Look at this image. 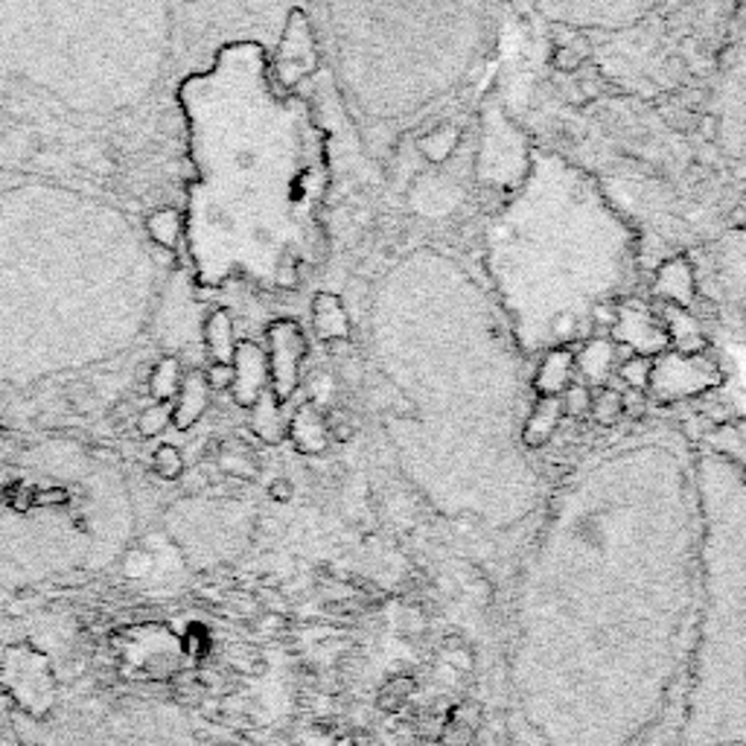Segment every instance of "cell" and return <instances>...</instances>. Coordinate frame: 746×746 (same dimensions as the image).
Masks as SVG:
<instances>
[{
  "label": "cell",
  "instance_id": "6da1fadb",
  "mask_svg": "<svg viewBox=\"0 0 746 746\" xmlns=\"http://www.w3.org/2000/svg\"><path fill=\"white\" fill-rule=\"evenodd\" d=\"M697 601V443L636 426L549 493L478 700L484 744L682 746Z\"/></svg>",
  "mask_w": 746,
  "mask_h": 746
},
{
  "label": "cell",
  "instance_id": "7a4b0ae2",
  "mask_svg": "<svg viewBox=\"0 0 746 746\" xmlns=\"http://www.w3.org/2000/svg\"><path fill=\"white\" fill-rule=\"evenodd\" d=\"M373 350L394 385L397 450L447 517L508 525L540 499L522 447L519 362L499 306L441 251H415L373 297Z\"/></svg>",
  "mask_w": 746,
  "mask_h": 746
},
{
  "label": "cell",
  "instance_id": "3957f363",
  "mask_svg": "<svg viewBox=\"0 0 746 746\" xmlns=\"http://www.w3.org/2000/svg\"><path fill=\"white\" fill-rule=\"evenodd\" d=\"M636 230L598 181L534 149L484 230V272L522 357L592 339L636 272Z\"/></svg>",
  "mask_w": 746,
  "mask_h": 746
},
{
  "label": "cell",
  "instance_id": "277c9868",
  "mask_svg": "<svg viewBox=\"0 0 746 746\" xmlns=\"http://www.w3.org/2000/svg\"><path fill=\"white\" fill-rule=\"evenodd\" d=\"M700 601L682 746H746V475L697 443Z\"/></svg>",
  "mask_w": 746,
  "mask_h": 746
},
{
  "label": "cell",
  "instance_id": "5b68a950",
  "mask_svg": "<svg viewBox=\"0 0 746 746\" xmlns=\"http://www.w3.org/2000/svg\"><path fill=\"white\" fill-rule=\"evenodd\" d=\"M341 77L359 111L394 137L473 79L490 42L487 7H348Z\"/></svg>",
  "mask_w": 746,
  "mask_h": 746
},
{
  "label": "cell",
  "instance_id": "8992f818",
  "mask_svg": "<svg viewBox=\"0 0 746 746\" xmlns=\"http://www.w3.org/2000/svg\"><path fill=\"white\" fill-rule=\"evenodd\" d=\"M741 12L746 15V9ZM714 128L723 152L746 170V18L735 26V38L723 59L714 97Z\"/></svg>",
  "mask_w": 746,
  "mask_h": 746
},
{
  "label": "cell",
  "instance_id": "52a82bcc",
  "mask_svg": "<svg viewBox=\"0 0 746 746\" xmlns=\"http://www.w3.org/2000/svg\"><path fill=\"white\" fill-rule=\"evenodd\" d=\"M723 382L721 365L709 353H679L665 350L653 359L651 368V397L662 403H677V399L700 397L705 391L717 388Z\"/></svg>",
  "mask_w": 746,
  "mask_h": 746
},
{
  "label": "cell",
  "instance_id": "ba28073f",
  "mask_svg": "<svg viewBox=\"0 0 746 746\" xmlns=\"http://www.w3.org/2000/svg\"><path fill=\"white\" fill-rule=\"evenodd\" d=\"M306 357V339L295 321H274L269 327V391L280 406L295 394L301 382V362Z\"/></svg>",
  "mask_w": 746,
  "mask_h": 746
},
{
  "label": "cell",
  "instance_id": "9c48e42d",
  "mask_svg": "<svg viewBox=\"0 0 746 746\" xmlns=\"http://www.w3.org/2000/svg\"><path fill=\"white\" fill-rule=\"evenodd\" d=\"M612 341L621 348L633 350V357L656 359L659 353L670 350L668 330L665 321H659L656 315L638 301H624L615 306V318H612Z\"/></svg>",
  "mask_w": 746,
  "mask_h": 746
},
{
  "label": "cell",
  "instance_id": "30bf717a",
  "mask_svg": "<svg viewBox=\"0 0 746 746\" xmlns=\"http://www.w3.org/2000/svg\"><path fill=\"white\" fill-rule=\"evenodd\" d=\"M315 70V38L309 30V21L301 9H292L286 15V26L280 33L278 59H274V74H278L280 86L292 88L297 79Z\"/></svg>",
  "mask_w": 746,
  "mask_h": 746
},
{
  "label": "cell",
  "instance_id": "8fae6325",
  "mask_svg": "<svg viewBox=\"0 0 746 746\" xmlns=\"http://www.w3.org/2000/svg\"><path fill=\"white\" fill-rule=\"evenodd\" d=\"M234 382L230 394L234 403L242 408H255L265 391H269V359L265 350L255 341H239L234 353Z\"/></svg>",
  "mask_w": 746,
  "mask_h": 746
},
{
  "label": "cell",
  "instance_id": "7c38bea8",
  "mask_svg": "<svg viewBox=\"0 0 746 746\" xmlns=\"http://www.w3.org/2000/svg\"><path fill=\"white\" fill-rule=\"evenodd\" d=\"M645 3H566V7H540L549 18L575 26H624L633 18L645 15Z\"/></svg>",
  "mask_w": 746,
  "mask_h": 746
},
{
  "label": "cell",
  "instance_id": "4fadbf2b",
  "mask_svg": "<svg viewBox=\"0 0 746 746\" xmlns=\"http://www.w3.org/2000/svg\"><path fill=\"white\" fill-rule=\"evenodd\" d=\"M615 359H619V344L607 336H592L580 344V350H575L577 373L584 376V385H589L592 391L610 385Z\"/></svg>",
  "mask_w": 746,
  "mask_h": 746
},
{
  "label": "cell",
  "instance_id": "5bb4252c",
  "mask_svg": "<svg viewBox=\"0 0 746 746\" xmlns=\"http://www.w3.org/2000/svg\"><path fill=\"white\" fill-rule=\"evenodd\" d=\"M575 350L554 348L540 359L534 380H531V388H534L536 397H563L568 385L575 382Z\"/></svg>",
  "mask_w": 746,
  "mask_h": 746
},
{
  "label": "cell",
  "instance_id": "9a60e30c",
  "mask_svg": "<svg viewBox=\"0 0 746 746\" xmlns=\"http://www.w3.org/2000/svg\"><path fill=\"white\" fill-rule=\"evenodd\" d=\"M560 420H563V403H560V397H536L528 406L525 423H522V447L525 450L545 447L560 429Z\"/></svg>",
  "mask_w": 746,
  "mask_h": 746
},
{
  "label": "cell",
  "instance_id": "2e32d148",
  "mask_svg": "<svg viewBox=\"0 0 746 746\" xmlns=\"http://www.w3.org/2000/svg\"><path fill=\"white\" fill-rule=\"evenodd\" d=\"M176 399L179 403L172 408V426L179 432H187V429H193L202 420L204 411H207V403H211V385L204 380V371L187 373Z\"/></svg>",
  "mask_w": 746,
  "mask_h": 746
},
{
  "label": "cell",
  "instance_id": "e0dca14e",
  "mask_svg": "<svg viewBox=\"0 0 746 746\" xmlns=\"http://www.w3.org/2000/svg\"><path fill=\"white\" fill-rule=\"evenodd\" d=\"M656 292L668 301V306H679V309L691 306V301H694V272H691V263L686 257H674V260L659 265Z\"/></svg>",
  "mask_w": 746,
  "mask_h": 746
},
{
  "label": "cell",
  "instance_id": "ac0fdd59",
  "mask_svg": "<svg viewBox=\"0 0 746 746\" xmlns=\"http://www.w3.org/2000/svg\"><path fill=\"white\" fill-rule=\"evenodd\" d=\"M237 327H234V315L219 306L204 318V348L213 357L216 365H234V353H237Z\"/></svg>",
  "mask_w": 746,
  "mask_h": 746
},
{
  "label": "cell",
  "instance_id": "d6986e66",
  "mask_svg": "<svg viewBox=\"0 0 746 746\" xmlns=\"http://www.w3.org/2000/svg\"><path fill=\"white\" fill-rule=\"evenodd\" d=\"M289 438L295 443L297 450L306 452V455H315L327 447V420L321 417V411L315 408V403H306L295 411L292 423H289Z\"/></svg>",
  "mask_w": 746,
  "mask_h": 746
},
{
  "label": "cell",
  "instance_id": "ffe728a7",
  "mask_svg": "<svg viewBox=\"0 0 746 746\" xmlns=\"http://www.w3.org/2000/svg\"><path fill=\"white\" fill-rule=\"evenodd\" d=\"M313 327L324 341H344L350 336V318L339 295L321 292L313 301Z\"/></svg>",
  "mask_w": 746,
  "mask_h": 746
},
{
  "label": "cell",
  "instance_id": "44dd1931",
  "mask_svg": "<svg viewBox=\"0 0 746 746\" xmlns=\"http://www.w3.org/2000/svg\"><path fill=\"white\" fill-rule=\"evenodd\" d=\"M703 447H709V450L726 455V459H730L732 464L738 466L741 473L746 475V417H741V420H732V423L717 426L714 432L705 434Z\"/></svg>",
  "mask_w": 746,
  "mask_h": 746
},
{
  "label": "cell",
  "instance_id": "7402d4cb",
  "mask_svg": "<svg viewBox=\"0 0 746 746\" xmlns=\"http://www.w3.org/2000/svg\"><path fill=\"white\" fill-rule=\"evenodd\" d=\"M181 382H184V373H181L179 359L163 357L161 362L152 368V376H149V394H152L155 403H170V399L179 397Z\"/></svg>",
  "mask_w": 746,
  "mask_h": 746
},
{
  "label": "cell",
  "instance_id": "603a6c76",
  "mask_svg": "<svg viewBox=\"0 0 746 746\" xmlns=\"http://www.w3.org/2000/svg\"><path fill=\"white\" fill-rule=\"evenodd\" d=\"M146 234L152 237L155 246L167 248V251L179 248V239H181L179 211H172V207H161V211L149 213V219H146Z\"/></svg>",
  "mask_w": 746,
  "mask_h": 746
},
{
  "label": "cell",
  "instance_id": "cb8c5ba5",
  "mask_svg": "<svg viewBox=\"0 0 746 746\" xmlns=\"http://www.w3.org/2000/svg\"><path fill=\"white\" fill-rule=\"evenodd\" d=\"M251 411H255L251 426H255L257 438H263L265 443H278L283 438V423H280V403L274 399L272 391H265Z\"/></svg>",
  "mask_w": 746,
  "mask_h": 746
},
{
  "label": "cell",
  "instance_id": "d4e9b609",
  "mask_svg": "<svg viewBox=\"0 0 746 746\" xmlns=\"http://www.w3.org/2000/svg\"><path fill=\"white\" fill-rule=\"evenodd\" d=\"M589 415L595 417V423H601V426L619 423L621 417H624V394L612 388V385L595 388Z\"/></svg>",
  "mask_w": 746,
  "mask_h": 746
},
{
  "label": "cell",
  "instance_id": "484cf974",
  "mask_svg": "<svg viewBox=\"0 0 746 746\" xmlns=\"http://www.w3.org/2000/svg\"><path fill=\"white\" fill-rule=\"evenodd\" d=\"M651 368H653V359L628 357L619 365V380L624 382L630 391L642 394V391H647V385H651Z\"/></svg>",
  "mask_w": 746,
  "mask_h": 746
},
{
  "label": "cell",
  "instance_id": "4316f807",
  "mask_svg": "<svg viewBox=\"0 0 746 746\" xmlns=\"http://www.w3.org/2000/svg\"><path fill=\"white\" fill-rule=\"evenodd\" d=\"M170 423H172L170 403H155V406H149L146 411H140V417H137V434H140V438H158Z\"/></svg>",
  "mask_w": 746,
  "mask_h": 746
},
{
  "label": "cell",
  "instance_id": "83f0119b",
  "mask_svg": "<svg viewBox=\"0 0 746 746\" xmlns=\"http://www.w3.org/2000/svg\"><path fill=\"white\" fill-rule=\"evenodd\" d=\"M152 466H155V473L161 475V478L176 482V478L184 475V455H181L179 447H172V443H161L152 455Z\"/></svg>",
  "mask_w": 746,
  "mask_h": 746
},
{
  "label": "cell",
  "instance_id": "f1b7e54d",
  "mask_svg": "<svg viewBox=\"0 0 746 746\" xmlns=\"http://www.w3.org/2000/svg\"><path fill=\"white\" fill-rule=\"evenodd\" d=\"M563 403V415L566 417H584L589 415V406H592V388L584 385V382H572L566 388V394L560 397Z\"/></svg>",
  "mask_w": 746,
  "mask_h": 746
},
{
  "label": "cell",
  "instance_id": "f546056e",
  "mask_svg": "<svg viewBox=\"0 0 746 746\" xmlns=\"http://www.w3.org/2000/svg\"><path fill=\"white\" fill-rule=\"evenodd\" d=\"M219 466L225 470V473L237 475V478H257V464L251 455H246V452H230V450H222L219 455Z\"/></svg>",
  "mask_w": 746,
  "mask_h": 746
},
{
  "label": "cell",
  "instance_id": "4dcf8cb0",
  "mask_svg": "<svg viewBox=\"0 0 746 746\" xmlns=\"http://www.w3.org/2000/svg\"><path fill=\"white\" fill-rule=\"evenodd\" d=\"M155 560L149 552H128L126 560H123V575L128 577V580H140V577H146L149 572H152Z\"/></svg>",
  "mask_w": 746,
  "mask_h": 746
},
{
  "label": "cell",
  "instance_id": "1f68e13d",
  "mask_svg": "<svg viewBox=\"0 0 746 746\" xmlns=\"http://www.w3.org/2000/svg\"><path fill=\"white\" fill-rule=\"evenodd\" d=\"M204 380H207L211 391L230 388V382H234V368H230V365H216V362H213V365L207 368V371H204Z\"/></svg>",
  "mask_w": 746,
  "mask_h": 746
},
{
  "label": "cell",
  "instance_id": "d6a6232c",
  "mask_svg": "<svg viewBox=\"0 0 746 746\" xmlns=\"http://www.w3.org/2000/svg\"><path fill=\"white\" fill-rule=\"evenodd\" d=\"M0 746H24V744H21V738H18V732H15V726H12V721H9L3 700H0Z\"/></svg>",
  "mask_w": 746,
  "mask_h": 746
},
{
  "label": "cell",
  "instance_id": "836d02e7",
  "mask_svg": "<svg viewBox=\"0 0 746 746\" xmlns=\"http://www.w3.org/2000/svg\"><path fill=\"white\" fill-rule=\"evenodd\" d=\"M272 499H278V501L292 499V484H289V482H274L272 484Z\"/></svg>",
  "mask_w": 746,
  "mask_h": 746
}]
</instances>
